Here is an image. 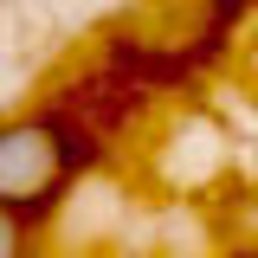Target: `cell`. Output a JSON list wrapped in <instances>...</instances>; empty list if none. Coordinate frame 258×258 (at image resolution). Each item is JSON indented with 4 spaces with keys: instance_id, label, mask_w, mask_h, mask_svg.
I'll return each instance as SVG.
<instances>
[{
    "instance_id": "cell-2",
    "label": "cell",
    "mask_w": 258,
    "mask_h": 258,
    "mask_svg": "<svg viewBox=\"0 0 258 258\" xmlns=\"http://www.w3.org/2000/svg\"><path fill=\"white\" fill-rule=\"evenodd\" d=\"M0 258H39V226L0 213Z\"/></svg>"
},
{
    "instance_id": "cell-1",
    "label": "cell",
    "mask_w": 258,
    "mask_h": 258,
    "mask_svg": "<svg viewBox=\"0 0 258 258\" xmlns=\"http://www.w3.org/2000/svg\"><path fill=\"white\" fill-rule=\"evenodd\" d=\"M97 161V129L64 103H32L0 116V213L45 226Z\"/></svg>"
}]
</instances>
